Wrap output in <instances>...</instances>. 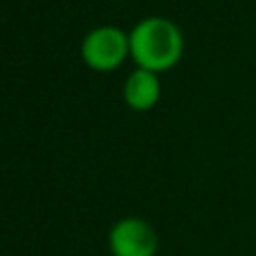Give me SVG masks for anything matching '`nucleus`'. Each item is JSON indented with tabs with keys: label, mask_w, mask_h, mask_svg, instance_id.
<instances>
[{
	"label": "nucleus",
	"mask_w": 256,
	"mask_h": 256,
	"mask_svg": "<svg viewBox=\"0 0 256 256\" xmlns=\"http://www.w3.org/2000/svg\"><path fill=\"white\" fill-rule=\"evenodd\" d=\"M124 2H132V0H124Z\"/></svg>",
	"instance_id": "5"
},
{
	"label": "nucleus",
	"mask_w": 256,
	"mask_h": 256,
	"mask_svg": "<svg viewBox=\"0 0 256 256\" xmlns=\"http://www.w3.org/2000/svg\"><path fill=\"white\" fill-rule=\"evenodd\" d=\"M122 94H124V102L130 110H135V112L153 110L160 104V99H162V81H160V74L144 70V68H135L126 76Z\"/></svg>",
	"instance_id": "4"
},
{
	"label": "nucleus",
	"mask_w": 256,
	"mask_h": 256,
	"mask_svg": "<svg viewBox=\"0 0 256 256\" xmlns=\"http://www.w3.org/2000/svg\"><path fill=\"white\" fill-rule=\"evenodd\" d=\"M130 58L137 68L155 74L173 70L184 56V34L164 16H146L128 32Z\"/></svg>",
	"instance_id": "1"
},
{
	"label": "nucleus",
	"mask_w": 256,
	"mask_h": 256,
	"mask_svg": "<svg viewBox=\"0 0 256 256\" xmlns=\"http://www.w3.org/2000/svg\"><path fill=\"white\" fill-rule=\"evenodd\" d=\"M81 61L94 72H115L130 58L128 32L117 25L92 27L81 40Z\"/></svg>",
	"instance_id": "2"
},
{
	"label": "nucleus",
	"mask_w": 256,
	"mask_h": 256,
	"mask_svg": "<svg viewBox=\"0 0 256 256\" xmlns=\"http://www.w3.org/2000/svg\"><path fill=\"white\" fill-rule=\"evenodd\" d=\"M108 250L112 256H160L158 232L144 218H120L108 232Z\"/></svg>",
	"instance_id": "3"
}]
</instances>
